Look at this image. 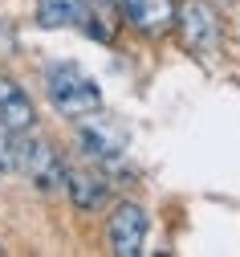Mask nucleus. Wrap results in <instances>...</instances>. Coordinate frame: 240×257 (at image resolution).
<instances>
[{"instance_id": "obj_1", "label": "nucleus", "mask_w": 240, "mask_h": 257, "mask_svg": "<svg viewBox=\"0 0 240 257\" xmlns=\"http://www.w3.org/2000/svg\"><path fill=\"white\" fill-rule=\"evenodd\" d=\"M45 94H49V102L57 114L65 118H86L102 106V90L98 82L78 70L74 61H53V66L45 70Z\"/></svg>"}, {"instance_id": "obj_2", "label": "nucleus", "mask_w": 240, "mask_h": 257, "mask_svg": "<svg viewBox=\"0 0 240 257\" xmlns=\"http://www.w3.org/2000/svg\"><path fill=\"white\" fill-rule=\"evenodd\" d=\"M17 168L29 176V184L37 188V192H61L65 180H70V172H65L57 147H53L45 135H29V131H25V139L17 143Z\"/></svg>"}, {"instance_id": "obj_3", "label": "nucleus", "mask_w": 240, "mask_h": 257, "mask_svg": "<svg viewBox=\"0 0 240 257\" xmlns=\"http://www.w3.org/2000/svg\"><path fill=\"white\" fill-rule=\"evenodd\" d=\"M78 143H82V151H86L90 159L114 164V159H122V151H126V131H122L118 122L102 118V114L94 110V114H86L82 126H78Z\"/></svg>"}, {"instance_id": "obj_4", "label": "nucleus", "mask_w": 240, "mask_h": 257, "mask_svg": "<svg viewBox=\"0 0 240 257\" xmlns=\"http://www.w3.org/2000/svg\"><path fill=\"white\" fill-rule=\"evenodd\" d=\"M179 37L191 53H212L216 41H220V25H216V13L208 0H187L179 9Z\"/></svg>"}, {"instance_id": "obj_5", "label": "nucleus", "mask_w": 240, "mask_h": 257, "mask_svg": "<svg viewBox=\"0 0 240 257\" xmlns=\"http://www.w3.org/2000/svg\"><path fill=\"white\" fill-rule=\"evenodd\" d=\"M143 241H147V212L139 204H118L114 216H110V249L118 257H139L143 253Z\"/></svg>"}, {"instance_id": "obj_6", "label": "nucleus", "mask_w": 240, "mask_h": 257, "mask_svg": "<svg viewBox=\"0 0 240 257\" xmlns=\"http://www.w3.org/2000/svg\"><path fill=\"white\" fill-rule=\"evenodd\" d=\"M126 21L147 37H163L171 25H179V9L175 0H122Z\"/></svg>"}, {"instance_id": "obj_7", "label": "nucleus", "mask_w": 240, "mask_h": 257, "mask_svg": "<svg viewBox=\"0 0 240 257\" xmlns=\"http://www.w3.org/2000/svg\"><path fill=\"white\" fill-rule=\"evenodd\" d=\"M0 122H5L13 135L33 131V122H37V110H33V98L25 94V86H17L5 74H0Z\"/></svg>"}, {"instance_id": "obj_8", "label": "nucleus", "mask_w": 240, "mask_h": 257, "mask_svg": "<svg viewBox=\"0 0 240 257\" xmlns=\"http://www.w3.org/2000/svg\"><path fill=\"white\" fill-rule=\"evenodd\" d=\"M65 192H70V200H74L78 212H98L102 204H106V196H110V180L102 172L78 168V172H70V180H65Z\"/></svg>"}, {"instance_id": "obj_9", "label": "nucleus", "mask_w": 240, "mask_h": 257, "mask_svg": "<svg viewBox=\"0 0 240 257\" xmlns=\"http://www.w3.org/2000/svg\"><path fill=\"white\" fill-rule=\"evenodd\" d=\"M82 17H86L82 0H37V25L41 29H70Z\"/></svg>"}, {"instance_id": "obj_10", "label": "nucleus", "mask_w": 240, "mask_h": 257, "mask_svg": "<svg viewBox=\"0 0 240 257\" xmlns=\"http://www.w3.org/2000/svg\"><path fill=\"white\" fill-rule=\"evenodd\" d=\"M17 168V143H13V131L0 122V172H13Z\"/></svg>"}, {"instance_id": "obj_11", "label": "nucleus", "mask_w": 240, "mask_h": 257, "mask_svg": "<svg viewBox=\"0 0 240 257\" xmlns=\"http://www.w3.org/2000/svg\"><path fill=\"white\" fill-rule=\"evenodd\" d=\"M13 53H17V29H13V21L0 17V61H9Z\"/></svg>"}, {"instance_id": "obj_12", "label": "nucleus", "mask_w": 240, "mask_h": 257, "mask_svg": "<svg viewBox=\"0 0 240 257\" xmlns=\"http://www.w3.org/2000/svg\"><path fill=\"white\" fill-rule=\"evenodd\" d=\"M94 9H110V5H118V0H90Z\"/></svg>"}]
</instances>
